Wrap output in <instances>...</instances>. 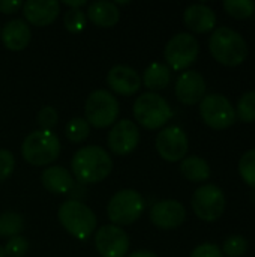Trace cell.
<instances>
[{
	"label": "cell",
	"mask_w": 255,
	"mask_h": 257,
	"mask_svg": "<svg viewBox=\"0 0 255 257\" xmlns=\"http://www.w3.org/2000/svg\"><path fill=\"white\" fill-rule=\"evenodd\" d=\"M71 167L77 181L83 184H96L111 173L113 160L104 148L86 146L74 154Z\"/></svg>",
	"instance_id": "obj_1"
},
{
	"label": "cell",
	"mask_w": 255,
	"mask_h": 257,
	"mask_svg": "<svg viewBox=\"0 0 255 257\" xmlns=\"http://www.w3.org/2000/svg\"><path fill=\"white\" fill-rule=\"evenodd\" d=\"M209 48L216 62L225 66H237L248 57V44L245 38L231 27H218L210 39Z\"/></svg>",
	"instance_id": "obj_2"
},
{
	"label": "cell",
	"mask_w": 255,
	"mask_h": 257,
	"mask_svg": "<svg viewBox=\"0 0 255 257\" xmlns=\"http://www.w3.org/2000/svg\"><path fill=\"white\" fill-rule=\"evenodd\" d=\"M62 227L78 241H86L96 229V217L90 208L78 200H66L57 212Z\"/></svg>",
	"instance_id": "obj_3"
},
{
	"label": "cell",
	"mask_w": 255,
	"mask_h": 257,
	"mask_svg": "<svg viewBox=\"0 0 255 257\" xmlns=\"http://www.w3.org/2000/svg\"><path fill=\"white\" fill-rule=\"evenodd\" d=\"M60 154V142L59 137L51 131L36 130L30 133L21 146L23 158L32 166H48L54 160H57Z\"/></svg>",
	"instance_id": "obj_4"
},
{
	"label": "cell",
	"mask_w": 255,
	"mask_h": 257,
	"mask_svg": "<svg viewBox=\"0 0 255 257\" xmlns=\"http://www.w3.org/2000/svg\"><path fill=\"white\" fill-rule=\"evenodd\" d=\"M132 113L135 120L147 130H158L164 126L173 116L170 104L155 92L140 95L134 102Z\"/></svg>",
	"instance_id": "obj_5"
},
{
	"label": "cell",
	"mask_w": 255,
	"mask_h": 257,
	"mask_svg": "<svg viewBox=\"0 0 255 257\" xmlns=\"http://www.w3.org/2000/svg\"><path fill=\"white\" fill-rule=\"evenodd\" d=\"M144 197L135 190H120L108 202L107 215L114 226H129L144 212Z\"/></svg>",
	"instance_id": "obj_6"
},
{
	"label": "cell",
	"mask_w": 255,
	"mask_h": 257,
	"mask_svg": "<svg viewBox=\"0 0 255 257\" xmlns=\"http://www.w3.org/2000/svg\"><path fill=\"white\" fill-rule=\"evenodd\" d=\"M84 114L89 125L95 128H107L119 117V101L105 89L93 90L86 99Z\"/></svg>",
	"instance_id": "obj_7"
},
{
	"label": "cell",
	"mask_w": 255,
	"mask_h": 257,
	"mask_svg": "<svg viewBox=\"0 0 255 257\" xmlns=\"http://www.w3.org/2000/svg\"><path fill=\"white\" fill-rule=\"evenodd\" d=\"M200 53V44L197 38L191 33L182 32L174 35L165 45L164 56L168 68L174 71H182L191 66Z\"/></svg>",
	"instance_id": "obj_8"
},
{
	"label": "cell",
	"mask_w": 255,
	"mask_h": 257,
	"mask_svg": "<svg viewBox=\"0 0 255 257\" xmlns=\"http://www.w3.org/2000/svg\"><path fill=\"white\" fill-rule=\"evenodd\" d=\"M200 114L204 123L213 130H225L236 122L233 104L221 93L206 95L200 102Z\"/></svg>",
	"instance_id": "obj_9"
},
{
	"label": "cell",
	"mask_w": 255,
	"mask_h": 257,
	"mask_svg": "<svg viewBox=\"0 0 255 257\" xmlns=\"http://www.w3.org/2000/svg\"><path fill=\"white\" fill-rule=\"evenodd\" d=\"M225 206L227 202L224 191L213 184H206L200 187L192 196V209L195 215L207 223L221 218L225 211Z\"/></svg>",
	"instance_id": "obj_10"
},
{
	"label": "cell",
	"mask_w": 255,
	"mask_h": 257,
	"mask_svg": "<svg viewBox=\"0 0 255 257\" xmlns=\"http://www.w3.org/2000/svg\"><path fill=\"white\" fill-rule=\"evenodd\" d=\"M189 142L185 131L179 126H167L156 137L158 154L170 163L182 161L188 154Z\"/></svg>",
	"instance_id": "obj_11"
},
{
	"label": "cell",
	"mask_w": 255,
	"mask_h": 257,
	"mask_svg": "<svg viewBox=\"0 0 255 257\" xmlns=\"http://www.w3.org/2000/svg\"><path fill=\"white\" fill-rule=\"evenodd\" d=\"M95 247L102 257H125L129 251V238L122 227L107 224L98 230Z\"/></svg>",
	"instance_id": "obj_12"
},
{
	"label": "cell",
	"mask_w": 255,
	"mask_h": 257,
	"mask_svg": "<svg viewBox=\"0 0 255 257\" xmlns=\"http://www.w3.org/2000/svg\"><path fill=\"white\" fill-rule=\"evenodd\" d=\"M138 142H140L138 126L129 119H122L116 122L107 137L110 151L120 157L129 155L138 146Z\"/></svg>",
	"instance_id": "obj_13"
},
{
	"label": "cell",
	"mask_w": 255,
	"mask_h": 257,
	"mask_svg": "<svg viewBox=\"0 0 255 257\" xmlns=\"http://www.w3.org/2000/svg\"><path fill=\"white\" fill-rule=\"evenodd\" d=\"M185 220L186 209L177 200H161L150 209V221L162 230L177 229L185 223Z\"/></svg>",
	"instance_id": "obj_14"
},
{
	"label": "cell",
	"mask_w": 255,
	"mask_h": 257,
	"mask_svg": "<svg viewBox=\"0 0 255 257\" xmlns=\"http://www.w3.org/2000/svg\"><path fill=\"white\" fill-rule=\"evenodd\" d=\"M176 96L185 105L201 102L206 96V80L197 71H185L176 81Z\"/></svg>",
	"instance_id": "obj_15"
},
{
	"label": "cell",
	"mask_w": 255,
	"mask_h": 257,
	"mask_svg": "<svg viewBox=\"0 0 255 257\" xmlns=\"http://www.w3.org/2000/svg\"><path fill=\"white\" fill-rule=\"evenodd\" d=\"M107 84L114 93L131 96L140 90L141 78L134 68L126 65H116L107 74Z\"/></svg>",
	"instance_id": "obj_16"
},
{
	"label": "cell",
	"mask_w": 255,
	"mask_h": 257,
	"mask_svg": "<svg viewBox=\"0 0 255 257\" xmlns=\"http://www.w3.org/2000/svg\"><path fill=\"white\" fill-rule=\"evenodd\" d=\"M60 12V3L56 0H27L23 3L26 20L38 27L51 24Z\"/></svg>",
	"instance_id": "obj_17"
},
{
	"label": "cell",
	"mask_w": 255,
	"mask_h": 257,
	"mask_svg": "<svg viewBox=\"0 0 255 257\" xmlns=\"http://www.w3.org/2000/svg\"><path fill=\"white\" fill-rule=\"evenodd\" d=\"M185 26L195 33L210 32L216 24L215 11L204 3H194L185 9L183 14Z\"/></svg>",
	"instance_id": "obj_18"
},
{
	"label": "cell",
	"mask_w": 255,
	"mask_h": 257,
	"mask_svg": "<svg viewBox=\"0 0 255 257\" xmlns=\"http://www.w3.org/2000/svg\"><path fill=\"white\" fill-rule=\"evenodd\" d=\"M2 32V42L11 51H21L30 42V27L21 18H14L8 21Z\"/></svg>",
	"instance_id": "obj_19"
},
{
	"label": "cell",
	"mask_w": 255,
	"mask_h": 257,
	"mask_svg": "<svg viewBox=\"0 0 255 257\" xmlns=\"http://www.w3.org/2000/svg\"><path fill=\"white\" fill-rule=\"evenodd\" d=\"M41 182L44 188L53 194H68L74 188L72 175L60 166L45 169L41 175Z\"/></svg>",
	"instance_id": "obj_20"
},
{
	"label": "cell",
	"mask_w": 255,
	"mask_h": 257,
	"mask_svg": "<svg viewBox=\"0 0 255 257\" xmlns=\"http://www.w3.org/2000/svg\"><path fill=\"white\" fill-rule=\"evenodd\" d=\"M87 17L89 20L99 26V27H113L117 24L120 18V11L116 3L113 2H104L98 0L89 5L87 8Z\"/></svg>",
	"instance_id": "obj_21"
},
{
	"label": "cell",
	"mask_w": 255,
	"mask_h": 257,
	"mask_svg": "<svg viewBox=\"0 0 255 257\" xmlns=\"http://www.w3.org/2000/svg\"><path fill=\"white\" fill-rule=\"evenodd\" d=\"M180 173L191 182H204L210 178V166L201 157H185L180 163Z\"/></svg>",
	"instance_id": "obj_22"
},
{
	"label": "cell",
	"mask_w": 255,
	"mask_h": 257,
	"mask_svg": "<svg viewBox=\"0 0 255 257\" xmlns=\"http://www.w3.org/2000/svg\"><path fill=\"white\" fill-rule=\"evenodd\" d=\"M171 80V72L170 68L164 63L153 62L150 63L143 75V83L147 89L150 90H162L170 84Z\"/></svg>",
	"instance_id": "obj_23"
},
{
	"label": "cell",
	"mask_w": 255,
	"mask_h": 257,
	"mask_svg": "<svg viewBox=\"0 0 255 257\" xmlns=\"http://www.w3.org/2000/svg\"><path fill=\"white\" fill-rule=\"evenodd\" d=\"M24 229L23 217L17 212H3L0 214V238H14L18 236Z\"/></svg>",
	"instance_id": "obj_24"
},
{
	"label": "cell",
	"mask_w": 255,
	"mask_h": 257,
	"mask_svg": "<svg viewBox=\"0 0 255 257\" xmlns=\"http://www.w3.org/2000/svg\"><path fill=\"white\" fill-rule=\"evenodd\" d=\"M90 133V125L84 117H74L68 122L65 128V136L69 142L74 143H81L89 137Z\"/></svg>",
	"instance_id": "obj_25"
},
{
	"label": "cell",
	"mask_w": 255,
	"mask_h": 257,
	"mask_svg": "<svg viewBox=\"0 0 255 257\" xmlns=\"http://www.w3.org/2000/svg\"><path fill=\"white\" fill-rule=\"evenodd\" d=\"M236 116L245 123L255 122V90H249L240 96L236 108Z\"/></svg>",
	"instance_id": "obj_26"
},
{
	"label": "cell",
	"mask_w": 255,
	"mask_h": 257,
	"mask_svg": "<svg viewBox=\"0 0 255 257\" xmlns=\"http://www.w3.org/2000/svg\"><path fill=\"white\" fill-rule=\"evenodd\" d=\"M224 9L237 20H245L255 12L254 0H225Z\"/></svg>",
	"instance_id": "obj_27"
},
{
	"label": "cell",
	"mask_w": 255,
	"mask_h": 257,
	"mask_svg": "<svg viewBox=\"0 0 255 257\" xmlns=\"http://www.w3.org/2000/svg\"><path fill=\"white\" fill-rule=\"evenodd\" d=\"M239 173L246 185L255 190V149L245 152L239 161Z\"/></svg>",
	"instance_id": "obj_28"
},
{
	"label": "cell",
	"mask_w": 255,
	"mask_h": 257,
	"mask_svg": "<svg viewBox=\"0 0 255 257\" xmlns=\"http://www.w3.org/2000/svg\"><path fill=\"white\" fill-rule=\"evenodd\" d=\"M221 251L227 257H242L248 251V241L240 235H233L225 239L224 248Z\"/></svg>",
	"instance_id": "obj_29"
},
{
	"label": "cell",
	"mask_w": 255,
	"mask_h": 257,
	"mask_svg": "<svg viewBox=\"0 0 255 257\" xmlns=\"http://www.w3.org/2000/svg\"><path fill=\"white\" fill-rule=\"evenodd\" d=\"M63 24L71 33H78L86 26V15L81 9H68L63 15Z\"/></svg>",
	"instance_id": "obj_30"
},
{
	"label": "cell",
	"mask_w": 255,
	"mask_h": 257,
	"mask_svg": "<svg viewBox=\"0 0 255 257\" xmlns=\"http://www.w3.org/2000/svg\"><path fill=\"white\" fill-rule=\"evenodd\" d=\"M57 119H59L57 111L53 107H50V105L42 107L38 111V116H36V122H38V125L41 126L42 131H51L56 126Z\"/></svg>",
	"instance_id": "obj_31"
},
{
	"label": "cell",
	"mask_w": 255,
	"mask_h": 257,
	"mask_svg": "<svg viewBox=\"0 0 255 257\" xmlns=\"http://www.w3.org/2000/svg\"><path fill=\"white\" fill-rule=\"evenodd\" d=\"M5 254L9 257H23L26 256L29 250V244L23 236H14L9 238V241L5 245Z\"/></svg>",
	"instance_id": "obj_32"
},
{
	"label": "cell",
	"mask_w": 255,
	"mask_h": 257,
	"mask_svg": "<svg viewBox=\"0 0 255 257\" xmlns=\"http://www.w3.org/2000/svg\"><path fill=\"white\" fill-rule=\"evenodd\" d=\"M15 167V158L14 155L6 151V149H0V182L6 181Z\"/></svg>",
	"instance_id": "obj_33"
},
{
	"label": "cell",
	"mask_w": 255,
	"mask_h": 257,
	"mask_svg": "<svg viewBox=\"0 0 255 257\" xmlns=\"http://www.w3.org/2000/svg\"><path fill=\"white\" fill-rule=\"evenodd\" d=\"M191 257H224V254L215 244H201L191 253Z\"/></svg>",
	"instance_id": "obj_34"
},
{
	"label": "cell",
	"mask_w": 255,
	"mask_h": 257,
	"mask_svg": "<svg viewBox=\"0 0 255 257\" xmlns=\"http://www.w3.org/2000/svg\"><path fill=\"white\" fill-rule=\"evenodd\" d=\"M20 8H23V2L20 0H0V12L3 14H14Z\"/></svg>",
	"instance_id": "obj_35"
},
{
	"label": "cell",
	"mask_w": 255,
	"mask_h": 257,
	"mask_svg": "<svg viewBox=\"0 0 255 257\" xmlns=\"http://www.w3.org/2000/svg\"><path fill=\"white\" fill-rule=\"evenodd\" d=\"M128 257H158L153 251L150 250H138V251H134L131 253Z\"/></svg>",
	"instance_id": "obj_36"
},
{
	"label": "cell",
	"mask_w": 255,
	"mask_h": 257,
	"mask_svg": "<svg viewBox=\"0 0 255 257\" xmlns=\"http://www.w3.org/2000/svg\"><path fill=\"white\" fill-rule=\"evenodd\" d=\"M63 5L69 6L71 9H80L81 6L86 5V2L84 0H78V2H63Z\"/></svg>",
	"instance_id": "obj_37"
},
{
	"label": "cell",
	"mask_w": 255,
	"mask_h": 257,
	"mask_svg": "<svg viewBox=\"0 0 255 257\" xmlns=\"http://www.w3.org/2000/svg\"><path fill=\"white\" fill-rule=\"evenodd\" d=\"M0 257H6V254H5V250L0 247Z\"/></svg>",
	"instance_id": "obj_38"
}]
</instances>
